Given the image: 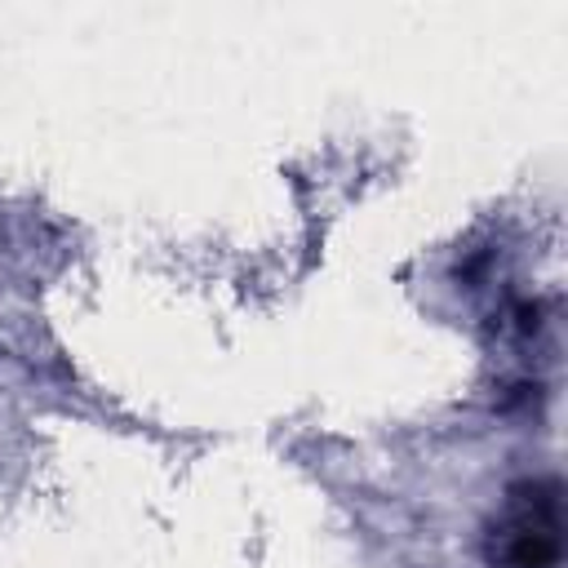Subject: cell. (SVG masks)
<instances>
[{
	"instance_id": "1",
	"label": "cell",
	"mask_w": 568,
	"mask_h": 568,
	"mask_svg": "<svg viewBox=\"0 0 568 568\" xmlns=\"http://www.w3.org/2000/svg\"><path fill=\"white\" fill-rule=\"evenodd\" d=\"M564 559V497L559 479H519L488 528L493 568H559Z\"/></svg>"
}]
</instances>
